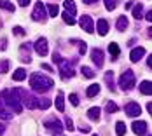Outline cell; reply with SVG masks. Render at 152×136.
<instances>
[{
    "label": "cell",
    "mask_w": 152,
    "mask_h": 136,
    "mask_svg": "<svg viewBox=\"0 0 152 136\" xmlns=\"http://www.w3.org/2000/svg\"><path fill=\"white\" fill-rule=\"evenodd\" d=\"M105 7L108 9V11H114V9L117 7V2H115V0H107V2H105Z\"/></svg>",
    "instance_id": "obj_35"
},
{
    "label": "cell",
    "mask_w": 152,
    "mask_h": 136,
    "mask_svg": "<svg viewBox=\"0 0 152 136\" xmlns=\"http://www.w3.org/2000/svg\"><path fill=\"white\" fill-rule=\"evenodd\" d=\"M53 60H54V63H61V61H63V60H61V56L58 54V52H56V54L53 56Z\"/></svg>",
    "instance_id": "obj_41"
},
{
    "label": "cell",
    "mask_w": 152,
    "mask_h": 136,
    "mask_svg": "<svg viewBox=\"0 0 152 136\" xmlns=\"http://www.w3.org/2000/svg\"><path fill=\"white\" fill-rule=\"evenodd\" d=\"M65 12H66L68 16H72V17L77 14V7H75V4H74L72 0H66V2H65Z\"/></svg>",
    "instance_id": "obj_17"
},
{
    "label": "cell",
    "mask_w": 152,
    "mask_h": 136,
    "mask_svg": "<svg viewBox=\"0 0 152 136\" xmlns=\"http://www.w3.org/2000/svg\"><path fill=\"white\" fill-rule=\"evenodd\" d=\"M12 33H14V35H25V30L19 28V26H16L14 30H12Z\"/></svg>",
    "instance_id": "obj_39"
},
{
    "label": "cell",
    "mask_w": 152,
    "mask_h": 136,
    "mask_svg": "<svg viewBox=\"0 0 152 136\" xmlns=\"http://www.w3.org/2000/svg\"><path fill=\"white\" fill-rule=\"evenodd\" d=\"M0 119L5 122H9L11 119H12V112L9 110V106L4 103V100L0 98Z\"/></svg>",
    "instance_id": "obj_12"
},
{
    "label": "cell",
    "mask_w": 152,
    "mask_h": 136,
    "mask_svg": "<svg viewBox=\"0 0 152 136\" xmlns=\"http://www.w3.org/2000/svg\"><path fill=\"white\" fill-rule=\"evenodd\" d=\"M4 131H5V126H4V124H0V136L4 135Z\"/></svg>",
    "instance_id": "obj_46"
},
{
    "label": "cell",
    "mask_w": 152,
    "mask_h": 136,
    "mask_svg": "<svg viewBox=\"0 0 152 136\" xmlns=\"http://www.w3.org/2000/svg\"><path fill=\"white\" fill-rule=\"evenodd\" d=\"M44 126H46L47 129H51L54 135H60L61 131H63V122L60 119H56V117H47L46 121H44Z\"/></svg>",
    "instance_id": "obj_6"
},
{
    "label": "cell",
    "mask_w": 152,
    "mask_h": 136,
    "mask_svg": "<svg viewBox=\"0 0 152 136\" xmlns=\"http://www.w3.org/2000/svg\"><path fill=\"white\" fill-rule=\"evenodd\" d=\"M96 30H98V33L102 35V37H105L107 33H108V30H110V26H108V21L107 19H98V23H96Z\"/></svg>",
    "instance_id": "obj_15"
},
{
    "label": "cell",
    "mask_w": 152,
    "mask_h": 136,
    "mask_svg": "<svg viewBox=\"0 0 152 136\" xmlns=\"http://www.w3.org/2000/svg\"><path fill=\"white\" fill-rule=\"evenodd\" d=\"M54 103H56V108H58L60 112H65V94H63V92H58Z\"/></svg>",
    "instance_id": "obj_22"
},
{
    "label": "cell",
    "mask_w": 152,
    "mask_h": 136,
    "mask_svg": "<svg viewBox=\"0 0 152 136\" xmlns=\"http://www.w3.org/2000/svg\"><path fill=\"white\" fill-rule=\"evenodd\" d=\"M119 86H121V89H124V91L133 89V86H135V73H133V70H126V72L122 73L121 79H119Z\"/></svg>",
    "instance_id": "obj_4"
},
{
    "label": "cell",
    "mask_w": 152,
    "mask_h": 136,
    "mask_svg": "<svg viewBox=\"0 0 152 136\" xmlns=\"http://www.w3.org/2000/svg\"><path fill=\"white\" fill-rule=\"evenodd\" d=\"M88 119H91V121H98L100 119V106H93L88 110Z\"/></svg>",
    "instance_id": "obj_21"
},
{
    "label": "cell",
    "mask_w": 152,
    "mask_h": 136,
    "mask_svg": "<svg viewBox=\"0 0 152 136\" xmlns=\"http://www.w3.org/2000/svg\"><path fill=\"white\" fill-rule=\"evenodd\" d=\"M145 17H147V21H149V23H151V21H152V12H151V11H149V12L145 14Z\"/></svg>",
    "instance_id": "obj_43"
},
{
    "label": "cell",
    "mask_w": 152,
    "mask_h": 136,
    "mask_svg": "<svg viewBox=\"0 0 152 136\" xmlns=\"http://www.w3.org/2000/svg\"><path fill=\"white\" fill-rule=\"evenodd\" d=\"M75 75V70L70 66V63L68 61H61L60 63V77L63 80H66V79H72V77Z\"/></svg>",
    "instance_id": "obj_8"
},
{
    "label": "cell",
    "mask_w": 152,
    "mask_h": 136,
    "mask_svg": "<svg viewBox=\"0 0 152 136\" xmlns=\"http://www.w3.org/2000/svg\"><path fill=\"white\" fill-rule=\"evenodd\" d=\"M133 133L138 136H145V133H147V122L145 121H137V122H133Z\"/></svg>",
    "instance_id": "obj_13"
},
{
    "label": "cell",
    "mask_w": 152,
    "mask_h": 136,
    "mask_svg": "<svg viewBox=\"0 0 152 136\" xmlns=\"http://www.w3.org/2000/svg\"><path fill=\"white\" fill-rule=\"evenodd\" d=\"M53 86H54L53 79L44 75V73H40V72H35V73L30 75V87L33 91H37V92H46V91H49Z\"/></svg>",
    "instance_id": "obj_2"
},
{
    "label": "cell",
    "mask_w": 152,
    "mask_h": 136,
    "mask_svg": "<svg viewBox=\"0 0 152 136\" xmlns=\"http://www.w3.org/2000/svg\"><path fill=\"white\" fill-rule=\"evenodd\" d=\"M46 17H47L46 5H44L42 2H37L35 7H33V12H31V19H33V21H40V23H44Z\"/></svg>",
    "instance_id": "obj_5"
},
{
    "label": "cell",
    "mask_w": 152,
    "mask_h": 136,
    "mask_svg": "<svg viewBox=\"0 0 152 136\" xmlns=\"http://www.w3.org/2000/svg\"><path fill=\"white\" fill-rule=\"evenodd\" d=\"M18 92H19L21 103L25 105V108H30V110L39 108V98H35L33 94H30V91L23 89V87H18Z\"/></svg>",
    "instance_id": "obj_3"
},
{
    "label": "cell",
    "mask_w": 152,
    "mask_h": 136,
    "mask_svg": "<svg viewBox=\"0 0 152 136\" xmlns=\"http://www.w3.org/2000/svg\"><path fill=\"white\" fill-rule=\"evenodd\" d=\"M49 106H51V101H49L47 98L39 100V108H40V110H46V108H49Z\"/></svg>",
    "instance_id": "obj_32"
},
{
    "label": "cell",
    "mask_w": 152,
    "mask_h": 136,
    "mask_svg": "<svg viewBox=\"0 0 152 136\" xmlns=\"http://www.w3.org/2000/svg\"><path fill=\"white\" fill-rule=\"evenodd\" d=\"M40 66H42V68H44V70H46V72H51V73H53V72H54V70H53V66H51V65H47V63H42V65H40Z\"/></svg>",
    "instance_id": "obj_40"
},
{
    "label": "cell",
    "mask_w": 152,
    "mask_h": 136,
    "mask_svg": "<svg viewBox=\"0 0 152 136\" xmlns=\"http://www.w3.org/2000/svg\"><path fill=\"white\" fill-rule=\"evenodd\" d=\"M47 14L51 16V17H56L58 16V12H60V9H58V5L56 4H47Z\"/></svg>",
    "instance_id": "obj_24"
},
{
    "label": "cell",
    "mask_w": 152,
    "mask_h": 136,
    "mask_svg": "<svg viewBox=\"0 0 152 136\" xmlns=\"http://www.w3.org/2000/svg\"><path fill=\"white\" fill-rule=\"evenodd\" d=\"M147 112H149V113H152V101H149V103H147Z\"/></svg>",
    "instance_id": "obj_44"
},
{
    "label": "cell",
    "mask_w": 152,
    "mask_h": 136,
    "mask_svg": "<svg viewBox=\"0 0 152 136\" xmlns=\"http://www.w3.org/2000/svg\"><path fill=\"white\" fill-rule=\"evenodd\" d=\"M108 52L112 54V58H117L119 56V45L115 44V42H112V44L108 45Z\"/></svg>",
    "instance_id": "obj_28"
},
{
    "label": "cell",
    "mask_w": 152,
    "mask_h": 136,
    "mask_svg": "<svg viewBox=\"0 0 152 136\" xmlns=\"http://www.w3.org/2000/svg\"><path fill=\"white\" fill-rule=\"evenodd\" d=\"M33 49H35V52H37L39 56H47V54H49V44H47V39H44V37L37 39V42L33 44Z\"/></svg>",
    "instance_id": "obj_7"
},
{
    "label": "cell",
    "mask_w": 152,
    "mask_h": 136,
    "mask_svg": "<svg viewBox=\"0 0 152 136\" xmlns=\"http://www.w3.org/2000/svg\"><path fill=\"white\" fill-rule=\"evenodd\" d=\"M140 92L142 94H145V96H149L152 92V82L151 80H143L142 84H140Z\"/></svg>",
    "instance_id": "obj_18"
},
{
    "label": "cell",
    "mask_w": 152,
    "mask_h": 136,
    "mask_svg": "<svg viewBox=\"0 0 152 136\" xmlns=\"http://www.w3.org/2000/svg\"><path fill=\"white\" fill-rule=\"evenodd\" d=\"M143 54H145V49L143 47H135V49H131V52H129V60L133 61V63H137L143 58Z\"/></svg>",
    "instance_id": "obj_14"
},
{
    "label": "cell",
    "mask_w": 152,
    "mask_h": 136,
    "mask_svg": "<svg viewBox=\"0 0 152 136\" xmlns=\"http://www.w3.org/2000/svg\"><path fill=\"white\" fill-rule=\"evenodd\" d=\"M91 60L93 63L100 68V66H103V60H105V52L102 51V49H98V47H94L91 52Z\"/></svg>",
    "instance_id": "obj_11"
},
{
    "label": "cell",
    "mask_w": 152,
    "mask_h": 136,
    "mask_svg": "<svg viewBox=\"0 0 152 136\" xmlns=\"http://www.w3.org/2000/svg\"><path fill=\"white\" fill-rule=\"evenodd\" d=\"M93 136H98V135H93Z\"/></svg>",
    "instance_id": "obj_49"
},
{
    "label": "cell",
    "mask_w": 152,
    "mask_h": 136,
    "mask_svg": "<svg viewBox=\"0 0 152 136\" xmlns=\"http://www.w3.org/2000/svg\"><path fill=\"white\" fill-rule=\"evenodd\" d=\"M117 110H119V106L115 105L114 101H107V112H108V113H115Z\"/></svg>",
    "instance_id": "obj_31"
},
{
    "label": "cell",
    "mask_w": 152,
    "mask_h": 136,
    "mask_svg": "<svg viewBox=\"0 0 152 136\" xmlns=\"http://www.w3.org/2000/svg\"><path fill=\"white\" fill-rule=\"evenodd\" d=\"M79 25H80V28L84 31H88V33H93V30H94V23H93L91 16L84 14L79 17Z\"/></svg>",
    "instance_id": "obj_9"
},
{
    "label": "cell",
    "mask_w": 152,
    "mask_h": 136,
    "mask_svg": "<svg viewBox=\"0 0 152 136\" xmlns=\"http://www.w3.org/2000/svg\"><path fill=\"white\" fill-rule=\"evenodd\" d=\"M80 72H82V75L88 77V79H93L94 77V72H93L89 66H80Z\"/></svg>",
    "instance_id": "obj_30"
},
{
    "label": "cell",
    "mask_w": 152,
    "mask_h": 136,
    "mask_svg": "<svg viewBox=\"0 0 152 136\" xmlns=\"http://www.w3.org/2000/svg\"><path fill=\"white\" fill-rule=\"evenodd\" d=\"M86 92H88V96H89V98H94V96H98V92H100V86H98V84H93V86L88 87Z\"/></svg>",
    "instance_id": "obj_26"
},
{
    "label": "cell",
    "mask_w": 152,
    "mask_h": 136,
    "mask_svg": "<svg viewBox=\"0 0 152 136\" xmlns=\"http://www.w3.org/2000/svg\"><path fill=\"white\" fill-rule=\"evenodd\" d=\"M80 131H84V133H88V131H89V127H88V126H82V127H80Z\"/></svg>",
    "instance_id": "obj_47"
},
{
    "label": "cell",
    "mask_w": 152,
    "mask_h": 136,
    "mask_svg": "<svg viewBox=\"0 0 152 136\" xmlns=\"http://www.w3.org/2000/svg\"><path fill=\"white\" fill-rule=\"evenodd\" d=\"M63 21H65L66 25H75V19H74L72 16H68L66 12H63Z\"/></svg>",
    "instance_id": "obj_36"
},
{
    "label": "cell",
    "mask_w": 152,
    "mask_h": 136,
    "mask_svg": "<svg viewBox=\"0 0 152 136\" xmlns=\"http://www.w3.org/2000/svg\"><path fill=\"white\" fill-rule=\"evenodd\" d=\"M68 100H70V103H72L74 106H79V103H80V100H79V96H77V94H70V96H68Z\"/></svg>",
    "instance_id": "obj_37"
},
{
    "label": "cell",
    "mask_w": 152,
    "mask_h": 136,
    "mask_svg": "<svg viewBox=\"0 0 152 136\" xmlns=\"http://www.w3.org/2000/svg\"><path fill=\"white\" fill-rule=\"evenodd\" d=\"M115 133H117V136H124L126 135V124H124L122 121L115 122Z\"/></svg>",
    "instance_id": "obj_25"
},
{
    "label": "cell",
    "mask_w": 152,
    "mask_h": 136,
    "mask_svg": "<svg viewBox=\"0 0 152 136\" xmlns=\"http://www.w3.org/2000/svg\"><path fill=\"white\" fill-rule=\"evenodd\" d=\"M142 16H143V5L142 4H137L135 9H133V17L135 19H142Z\"/></svg>",
    "instance_id": "obj_27"
},
{
    "label": "cell",
    "mask_w": 152,
    "mask_h": 136,
    "mask_svg": "<svg viewBox=\"0 0 152 136\" xmlns=\"http://www.w3.org/2000/svg\"><path fill=\"white\" fill-rule=\"evenodd\" d=\"M105 84L112 92L115 91V86H114V72H107L105 73Z\"/></svg>",
    "instance_id": "obj_19"
},
{
    "label": "cell",
    "mask_w": 152,
    "mask_h": 136,
    "mask_svg": "<svg viewBox=\"0 0 152 136\" xmlns=\"http://www.w3.org/2000/svg\"><path fill=\"white\" fill-rule=\"evenodd\" d=\"M0 98L4 100V103L9 106V108H12L14 113H21L23 112V103H21L18 87H14V89H4L2 94H0Z\"/></svg>",
    "instance_id": "obj_1"
},
{
    "label": "cell",
    "mask_w": 152,
    "mask_h": 136,
    "mask_svg": "<svg viewBox=\"0 0 152 136\" xmlns=\"http://www.w3.org/2000/svg\"><path fill=\"white\" fill-rule=\"evenodd\" d=\"M115 28H117L119 31H126V28H128V17H126V16L117 17V25H115Z\"/></svg>",
    "instance_id": "obj_20"
},
{
    "label": "cell",
    "mask_w": 152,
    "mask_h": 136,
    "mask_svg": "<svg viewBox=\"0 0 152 136\" xmlns=\"http://www.w3.org/2000/svg\"><path fill=\"white\" fill-rule=\"evenodd\" d=\"M0 7H2L4 11L14 12V4H12V2H5V0H2V2H0Z\"/></svg>",
    "instance_id": "obj_29"
},
{
    "label": "cell",
    "mask_w": 152,
    "mask_h": 136,
    "mask_svg": "<svg viewBox=\"0 0 152 136\" xmlns=\"http://www.w3.org/2000/svg\"><path fill=\"white\" fill-rule=\"evenodd\" d=\"M30 44H23L21 45V60L25 61V63H30L31 61V56H30Z\"/></svg>",
    "instance_id": "obj_16"
},
{
    "label": "cell",
    "mask_w": 152,
    "mask_h": 136,
    "mask_svg": "<svg viewBox=\"0 0 152 136\" xmlns=\"http://www.w3.org/2000/svg\"><path fill=\"white\" fill-rule=\"evenodd\" d=\"M9 66H11V61L9 60H2L0 61V72H7Z\"/></svg>",
    "instance_id": "obj_33"
},
{
    "label": "cell",
    "mask_w": 152,
    "mask_h": 136,
    "mask_svg": "<svg viewBox=\"0 0 152 136\" xmlns=\"http://www.w3.org/2000/svg\"><path fill=\"white\" fill-rule=\"evenodd\" d=\"M65 126H66V129H68V131H74V129H75V126H74V122H72V119H70V117H65Z\"/></svg>",
    "instance_id": "obj_34"
},
{
    "label": "cell",
    "mask_w": 152,
    "mask_h": 136,
    "mask_svg": "<svg viewBox=\"0 0 152 136\" xmlns=\"http://www.w3.org/2000/svg\"><path fill=\"white\" fill-rule=\"evenodd\" d=\"M28 4H30V0H19V5H21V7H26Z\"/></svg>",
    "instance_id": "obj_42"
},
{
    "label": "cell",
    "mask_w": 152,
    "mask_h": 136,
    "mask_svg": "<svg viewBox=\"0 0 152 136\" xmlns=\"http://www.w3.org/2000/svg\"><path fill=\"white\" fill-rule=\"evenodd\" d=\"M25 79H26V70L25 68H18L14 73H12V80H18L19 82V80H25Z\"/></svg>",
    "instance_id": "obj_23"
},
{
    "label": "cell",
    "mask_w": 152,
    "mask_h": 136,
    "mask_svg": "<svg viewBox=\"0 0 152 136\" xmlns=\"http://www.w3.org/2000/svg\"><path fill=\"white\" fill-rule=\"evenodd\" d=\"M54 136H63V135H61V133H60V135H54Z\"/></svg>",
    "instance_id": "obj_48"
},
{
    "label": "cell",
    "mask_w": 152,
    "mask_h": 136,
    "mask_svg": "<svg viewBox=\"0 0 152 136\" xmlns=\"http://www.w3.org/2000/svg\"><path fill=\"white\" fill-rule=\"evenodd\" d=\"M124 112H126L128 117H138L142 113V108H140V105H138L137 101H129L128 105L124 106Z\"/></svg>",
    "instance_id": "obj_10"
},
{
    "label": "cell",
    "mask_w": 152,
    "mask_h": 136,
    "mask_svg": "<svg viewBox=\"0 0 152 136\" xmlns=\"http://www.w3.org/2000/svg\"><path fill=\"white\" fill-rule=\"evenodd\" d=\"M77 44H79V54H80V56H82V54H86V44H84L82 40H80V42H77Z\"/></svg>",
    "instance_id": "obj_38"
},
{
    "label": "cell",
    "mask_w": 152,
    "mask_h": 136,
    "mask_svg": "<svg viewBox=\"0 0 152 136\" xmlns=\"http://www.w3.org/2000/svg\"><path fill=\"white\" fill-rule=\"evenodd\" d=\"M151 65H152V58H151V54H149V58H147V66L151 68Z\"/></svg>",
    "instance_id": "obj_45"
}]
</instances>
